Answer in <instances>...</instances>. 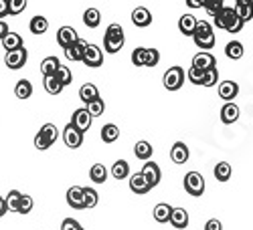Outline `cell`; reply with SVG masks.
Listing matches in <instances>:
<instances>
[{
    "instance_id": "6da1fadb",
    "label": "cell",
    "mask_w": 253,
    "mask_h": 230,
    "mask_svg": "<svg viewBox=\"0 0 253 230\" xmlns=\"http://www.w3.org/2000/svg\"><path fill=\"white\" fill-rule=\"evenodd\" d=\"M124 43H126L124 29L118 23L108 25V29H105V36H103V49H105V53H118V51H122Z\"/></svg>"
},
{
    "instance_id": "7a4b0ae2",
    "label": "cell",
    "mask_w": 253,
    "mask_h": 230,
    "mask_svg": "<svg viewBox=\"0 0 253 230\" xmlns=\"http://www.w3.org/2000/svg\"><path fill=\"white\" fill-rule=\"evenodd\" d=\"M193 38H195V45L201 49V51H209L215 47V33H213V27L207 20H199L197 23V29L193 33Z\"/></svg>"
},
{
    "instance_id": "3957f363",
    "label": "cell",
    "mask_w": 253,
    "mask_h": 230,
    "mask_svg": "<svg viewBox=\"0 0 253 230\" xmlns=\"http://www.w3.org/2000/svg\"><path fill=\"white\" fill-rule=\"evenodd\" d=\"M162 83H164V87L168 91H178L182 87V83H184V69L178 67V65L176 67H170V69L164 73Z\"/></svg>"
},
{
    "instance_id": "277c9868",
    "label": "cell",
    "mask_w": 253,
    "mask_h": 230,
    "mask_svg": "<svg viewBox=\"0 0 253 230\" xmlns=\"http://www.w3.org/2000/svg\"><path fill=\"white\" fill-rule=\"evenodd\" d=\"M184 190L191 196H203L205 194V178L199 172H188L184 176Z\"/></svg>"
},
{
    "instance_id": "5b68a950",
    "label": "cell",
    "mask_w": 253,
    "mask_h": 230,
    "mask_svg": "<svg viewBox=\"0 0 253 230\" xmlns=\"http://www.w3.org/2000/svg\"><path fill=\"white\" fill-rule=\"evenodd\" d=\"M27 59H29V53H27V49H25V47H23V49H16V51H8V53L4 55V63H6V67H8V69H12V71L23 69V67L27 65Z\"/></svg>"
},
{
    "instance_id": "8992f818",
    "label": "cell",
    "mask_w": 253,
    "mask_h": 230,
    "mask_svg": "<svg viewBox=\"0 0 253 230\" xmlns=\"http://www.w3.org/2000/svg\"><path fill=\"white\" fill-rule=\"evenodd\" d=\"M81 63H85V65L91 67V69L101 67L103 65V51L97 45H87L85 53H83V61Z\"/></svg>"
},
{
    "instance_id": "52a82bcc",
    "label": "cell",
    "mask_w": 253,
    "mask_h": 230,
    "mask_svg": "<svg viewBox=\"0 0 253 230\" xmlns=\"http://www.w3.org/2000/svg\"><path fill=\"white\" fill-rule=\"evenodd\" d=\"M215 20V27L217 29H221V31H227L231 25H233L235 23V20H237V14H235V8H231V6H223L221 8V12L213 18Z\"/></svg>"
},
{
    "instance_id": "ba28073f",
    "label": "cell",
    "mask_w": 253,
    "mask_h": 230,
    "mask_svg": "<svg viewBox=\"0 0 253 230\" xmlns=\"http://www.w3.org/2000/svg\"><path fill=\"white\" fill-rule=\"evenodd\" d=\"M63 141H65L67 148L77 150L79 145L83 143V133H81L77 128H73L71 123H67V125H65V130H63Z\"/></svg>"
},
{
    "instance_id": "9c48e42d",
    "label": "cell",
    "mask_w": 253,
    "mask_h": 230,
    "mask_svg": "<svg viewBox=\"0 0 253 230\" xmlns=\"http://www.w3.org/2000/svg\"><path fill=\"white\" fill-rule=\"evenodd\" d=\"M77 40H79V34L73 27H61L57 31V43H59V47H63V51L71 47L73 43H77Z\"/></svg>"
},
{
    "instance_id": "30bf717a",
    "label": "cell",
    "mask_w": 253,
    "mask_h": 230,
    "mask_svg": "<svg viewBox=\"0 0 253 230\" xmlns=\"http://www.w3.org/2000/svg\"><path fill=\"white\" fill-rule=\"evenodd\" d=\"M91 115L87 113V109L85 107H81V109H75V113H73V117H71V125L73 128H77L81 133H85L89 128H91Z\"/></svg>"
},
{
    "instance_id": "8fae6325",
    "label": "cell",
    "mask_w": 253,
    "mask_h": 230,
    "mask_svg": "<svg viewBox=\"0 0 253 230\" xmlns=\"http://www.w3.org/2000/svg\"><path fill=\"white\" fill-rule=\"evenodd\" d=\"M140 174L144 176V180L148 182L150 188L158 186V184H160V178H162V172H160V168H158V164H154V162H146Z\"/></svg>"
},
{
    "instance_id": "7c38bea8",
    "label": "cell",
    "mask_w": 253,
    "mask_h": 230,
    "mask_svg": "<svg viewBox=\"0 0 253 230\" xmlns=\"http://www.w3.org/2000/svg\"><path fill=\"white\" fill-rule=\"evenodd\" d=\"M191 67L193 69H199V71H209V69L217 67V61H215V57L211 55L209 51H201L199 55L193 57V65Z\"/></svg>"
},
{
    "instance_id": "4fadbf2b",
    "label": "cell",
    "mask_w": 253,
    "mask_h": 230,
    "mask_svg": "<svg viewBox=\"0 0 253 230\" xmlns=\"http://www.w3.org/2000/svg\"><path fill=\"white\" fill-rule=\"evenodd\" d=\"M239 115H241V109L235 105L233 101H229V103H225V105L221 107V121L225 123V125H231V123H235L237 119H239Z\"/></svg>"
},
{
    "instance_id": "5bb4252c",
    "label": "cell",
    "mask_w": 253,
    "mask_h": 230,
    "mask_svg": "<svg viewBox=\"0 0 253 230\" xmlns=\"http://www.w3.org/2000/svg\"><path fill=\"white\" fill-rule=\"evenodd\" d=\"M239 95V85L235 81H223V83H219V97L223 99V101H233L235 97Z\"/></svg>"
},
{
    "instance_id": "9a60e30c",
    "label": "cell",
    "mask_w": 253,
    "mask_h": 230,
    "mask_svg": "<svg viewBox=\"0 0 253 230\" xmlns=\"http://www.w3.org/2000/svg\"><path fill=\"white\" fill-rule=\"evenodd\" d=\"M132 23H134L136 27H140V29L148 27V25L152 23V12L146 8V6H138V8H134V10H132Z\"/></svg>"
},
{
    "instance_id": "2e32d148",
    "label": "cell",
    "mask_w": 253,
    "mask_h": 230,
    "mask_svg": "<svg viewBox=\"0 0 253 230\" xmlns=\"http://www.w3.org/2000/svg\"><path fill=\"white\" fill-rule=\"evenodd\" d=\"M188 156H191V152H188V145L184 141H176L172 145V150H170V160L174 164H186L188 162Z\"/></svg>"
},
{
    "instance_id": "e0dca14e",
    "label": "cell",
    "mask_w": 253,
    "mask_h": 230,
    "mask_svg": "<svg viewBox=\"0 0 253 230\" xmlns=\"http://www.w3.org/2000/svg\"><path fill=\"white\" fill-rule=\"evenodd\" d=\"M197 23H199V18L193 16V14H182L178 18V31L184 34V36H193L195 29H197Z\"/></svg>"
},
{
    "instance_id": "ac0fdd59",
    "label": "cell",
    "mask_w": 253,
    "mask_h": 230,
    "mask_svg": "<svg viewBox=\"0 0 253 230\" xmlns=\"http://www.w3.org/2000/svg\"><path fill=\"white\" fill-rule=\"evenodd\" d=\"M67 204L75 210H83V188L81 186H71L67 190Z\"/></svg>"
},
{
    "instance_id": "d6986e66",
    "label": "cell",
    "mask_w": 253,
    "mask_h": 230,
    "mask_svg": "<svg viewBox=\"0 0 253 230\" xmlns=\"http://www.w3.org/2000/svg\"><path fill=\"white\" fill-rule=\"evenodd\" d=\"M130 190H132L134 194H148L152 188L148 186V182L144 180V176L138 172V174L130 176Z\"/></svg>"
},
{
    "instance_id": "ffe728a7",
    "label": "cell",
    "mask_w": 253,
    "mask_h": 230,
    "mask_svg": "<svg viewBox=\"0 0 253 230\" xmlns=\"http://www.w3.org/2000/svg\"><path fill=\"white\" fill-rule=\"evenodd\" d=\"M2 47L8 51H16V49H23L25 47V40L18 33H8L4 38H2Z\"/></svg>"
},
{
    "instance_id": "44dd1931",
    "label": "cell",
    "mask_w": 253,
    "mask_h": 230,
    "mask_svg": "<svg viewBox=\"0 0 253 230\" xmlns=\"http://www.w3.org/2000/svg\"><path fill=\"white\" fill-rule=\"evenodd\" d=\"M85 47H87V43H83V40L79 38L77 43H73L71 47L65 49V57H67L69 61H83V53H85Z\"/></svg>"
},
{
    "instance_id": "7402d4cb",
    "label": "cell",
    "mask_w": 253,
    "mask_h": 230,
    "mask_svg": "<svg viewBox=\"0 0 253 230\" xmlns=\"http://www.w3.org/2000/svg\"><path fill=\"white\" fill-rule=\"evenodd\" d=\"M170 222L174 228H186L188 226V212L184 208H172V214H170Z\"/></svg>"
},
{
    "instance_id": "603a6c76",
    "label": "cell",
    "mask_w": 253,
    "mask_h": 230,
    "mask_svg": "<svg viewBox=\"0 0 253 230\" xmlns=\"http://www.w3.org/2000/svg\"><path fill=\"white\" fill-rule=\"evenodd\" d=\"M152 143L150 141H146V139H142V141H138L136 145H134V154H136V158L138 160H144V162H148L150 158H152Z\"/></svg>"
},
{
    "instance_id": "cb8c5ba5",
    "label": "cell",
    "mask_w": 253,
    "mask_h": 230,
    "mask_svg": "<svg viewBox=\"0 0 253 230\" xmlns=\"http://www.w3.org/2000/svg\"><path fill=\"white\" fill-rule=\"evenodd\" d=\"M59 67H61V63L57 57H45L43 63H41V73H43V77H53Z\"/></svg>"
},
{
    "instance_id": "d4e9b609",
    "label": "cell",
    "mask_w": 253,
    "mask_h": 230,
    "mask_svg": "<svg viewBox=\"0 0 253 230\" xmlns=\"http://www.w3.org/2000/svg\"><path fill=\"white\" fill-rule=\"evenodd\" d=\"M29 27H31V33L37 34V36H39V34H45V33L49 31V20H47L45 16H39V14H37V16L31 18Z\"/></svg>"
},
{
    "instance_id": "484cf974",
    "label": "cell",
    "mask_w": 253,
    "mask_h": 230,
    "mask_svg": "<svg viewBox=\"0 0 253 230\" xmlns=\"http://www.w3.org/2000/svg\"><path fill=\"white\" fill-rule=\"evenodd\" d=\"M170 214H172V206H168L166 202H160L154 206V220L156 222H160V224L168 222L170 220Z\"/></svg>"
},
{
    "instance_id": "4316f807",
    "label": "cell",
    "mask_w": 253,
    "mask_h": 230,
    "mask_svg": "<svg viewBox=\"0 0 253 230\" xmlns=\"http://www.w3.org/2000/svg\"><path fill=\"white\" fill-rule=\"evenodd\" d=\"M97 97H99V91H97V87L93 85V83H85V85H83V87L79 89V99H81L83 103H85V105H87L89 101L97 99Z\"/></svg>"
},
{
    "instance_id": "83f0119b",
    "label": "cell",
    "mask_w": 253,
    "mask_h": 230,
    "mask_svg": "<svg viewBox=\"0 0 253 230\" xmlns=\"http://www.w3.org/2000/svg\"><path fill=\"white\" fill-rule=\"evenodd\" d=\"M118 137H120V128L116 123H105L101 128V139L105 143H114Z\"/></svg>"
},
{
    "instance_id": "f1b7e54d",
    "label": "cell",
    "mask_w": 253,
    "mask_h": 230,
    "mask_svg": "<svg viewBox=\"0 0 253 230\" xmlns=\"http://www.w3.org/2000/svg\"><path fill=\"white\" fill-rule=\"evenodd\" d=\"M99 23H101V12L97 8H87L83 12V25L85 27L95 29V27H99Z\"/></svg>"
},
{
    "instance_id": "f546056e",
    "label": "cell",
    "mask_w": 253,
    "mask_h": 230,
    "mask_svg": "<svg viewBox=\"0 0 253 230\" xmlns=\"http://www.w3.org/2000/svg\"><path fill=\"white\" fill-rule=\"evenodd\" d=\"M14 95L18 99H29L33 95V83L29 79H20L16 83V87H14Z\"/></svg>"
},
{
    "instance_id": "4dcf8cb0",
    "label": "cell",
    "mask_w": 253,
    "mask_h": 230,
    "mask_svg": "<svg viewBox=\"0 0 253 230\" xmlns=\"http://www.w3.org/2000/svg\"><path fill=\"white\" fill-rule=\"evenodd\" d=\"M112 176H114L116 180L128 178V176H130V164L126 162V160H118V162L112 165Z\"/></svg>"
},
{
    "instance_id": "1f68e13d",
    "label": "cell",
    "mask_w": 253,
    "mask_h": 230,
    "mask_svg": "<svg viewBox=\"0 0 253 230\" xmlns=\"http://www.w3.org/2000/svg\"><path fill=\"white\" fill-rule=\"evenodd\" d=\"M89 178L95 184H103L105 180H108V168H105L103 164H93L91 170H89Z\"/></svg>"
},
{
    "instance_id": "d6a6232c",
    "label": "cell",
    "mask_w": 253,
    "mask_h": 230,
    "mask_svg": "<svg viewBox=\"0 0 253 230\" xmlns=\"http://www.w3.org/2000/svg\"><path fill=\"white\" fill-rule=\"evenodd\" d=\"M215 178L219 180V182H227L229 178H231V174H233V168H231V164L229 162H219L217 165H215Z\"/></svg>"
},
{
    "instance_id": "836d02e7",
    "label": "cell",
    "mask_w": 253,
    "mask_h": 230,
    "mask_svg": "<svg viewBox=\"0 0 253 230\" xmlns=\"http://www.w3.org/2000/svg\"><path fill=\"white\" fill-rule=\"evenodd\" d=\"M225 55L229 59H233V61L241 59L243 57V45L239 43V40H229L227 47H225Z\"/></svg>"
},
{
    "instance_id": "e575fe53",
    "label": "cell",
    "mask_w": 253,
    "mask_h": 230,
    "mask_svg": "<svg viewBox=\"0 0 253 230\" xmlns=\"http://www.w3.org/2000/svg\"><path fill=\"white\" fill-rule=\"evenodd\" d=\"M39 133L43 135V137H45V139H47L51 145H53V143L57 141V137H59V130L55 128V123H45L43 128L39 130Z\"/></svg>"
},
{
    "instance_id": "d590c367",
    "label": "cell",
    "mask_w": 253,
    "mask_h": 230,
    "mask_svg": "<svg viewBox=\"0 0 253 230\" xmlns=\"http://www.w3.org/2000/svg\"><path fill=\"white\" fill-rule=\"evenodd\" d=\"M85 109H87V113H89L91 117H99V115H103V111H105V103H103L101 97H97V99H93V101L87 103Z\"/></svg>"
},
{
    "instance_id": "8d00e7d4",
    "label": "cell",
    "mask_w": 253,
    "mask_h": 230,
    "mask_svg": "<svg viewBox=\"0 0 253 230\" xmlns=\"http://www.w3.org/2000/svg\"><path fill=\"white\" fill-rule=\"evenodd\" d=\"M20 198H23V194H20L18 190H10L6 194V210L10 212H18V206H20Z\"/></svg>"
},
{
    "instance_id": "74e56055",
    "label": "cell",
    "mask_w": 253,
    "mask_h": 230,
    "mask_svg": "<svg viewBox=\"0 0 253 230\" xmlns=\"http://www.w3.org/2000/svg\"><path fill=\"white\" fill-rule=\"evenodd\" d=\"M99 202V194L93 188H83V206L85 208H95Z\"/></svg>"
},
{
    "instance_id": "f35d334b",
    "label": "cell",
    "mask_w": 253,
    "mask_h": 230,
    "mask_svg": "<svg viewBox=\"0 0 253 230\" xmlns=\"http://www.w3.org/2000/svg\"><path fill=\"white\" fill-rule=\"evenodd\" d=\"M235 14L243 23H249L253 18V2L251 4H235Z\"/></svg>"
},
{
    "instance_id": "ab89813d",
    "label": "cell",
    "mask_w": 253,
    "mask_h": 230,
    "mask_svg": "<svg viewBox=\"0 0 253 230\" xmlns=\"http://www.w3.org/2000/svg\"><path fill=\"white\" fill-rule=\"evenodd\" d=\"M43 85H45V91H47L49 95H59V93L63 91V85L57 81V77H55V75H53V77H45Z\"/></svg>"
},
{
    "instance_id": "60d3db41",
    "label": "cell",
    "mask_w": 253,
    "mask_h": 230,
    "mask_svg": "<svg viewBox=\"0 0 253 230\" xmlns=\"http://www.w3.org/2000/svg\"><path fill=\"white\" fill-rule=\"evenodd\" d=\"M217 81H219V71H217V67H213V69L205 71L201 87H215V85H217Z\"/></svg>"
},
{
    "instance_id": "b9f144b4",
    "label": "cell",
    "mask_w": 253,
    "mask_h": 230,
    "mask_svg": "<svg viewBox=\"0 0 253 230\" xmlns=\"http://www.w3.org/2000/svg\"><path fill=\"white\" fill-rule=\"evenodd\" d=\"M55 77H57V81L61 83L63 87H67V85H71V81H73V75H71V69L69 67H59L57 69V73H55Z\"/></svg>"
},
{
    "instance_id": "7bdbcfd3",
    "label": "cell",
    "mask_w": 253,
    "mask_h": 230,
    "mask_svg": "<svg viewBox=\"0 0 253 230\" xmlns=\"http://www.w3.org/2000/svg\"><path fill=\"white\" fill-rule=\"evenodd\" d=\"M225 6V0H205V10L209 12V16H217L221 12V8Z\"/></svg>"
},
{
    "instance_id": "ee69618b",
    "label": "cell",
    "mask_w": 253,
    "mask_h": 230,
    "mask_svg": "<svg viewBox=\"0 0 253 230\" xmlns=\"http://www.w3.org/2000/svg\"><path fill=\"white\" fill-rule=\"evenodd\" d=\"M6 8H8V14L16 16V14H20V12H25L27 0H6Z\"/></svg>"
},
{
    "instance_id": "f6af8a7d",
    "label": "cell",
    "mask_w": 253,
    "mask_h": 230,
    "mask_svg": "<svg viewBox=\"0 0 253 230\" xmlns=\"http://www.w3.org/2000/svg\"><path fill=\"white\" fill-rule=\"evenodd\" d=\"M158 63H160L158 49H146V63H144V67H156Z\"/></svg>"
},
{
    "instance_id": "bcb514c9",
    "label": "cell",
    "mask_w": 253,
    "mask_h": 230,
    "mask_svg": "<svg viewBox=\"0 0 253 230\" xmlns=\"http://www.w3.org/2000/svg\"><path fill=\"white\" fill-rule=\"evenodd\" d=\"M132 63L136 67H144V63H146V47H136L132 51Z\"/></svg>"
},
{
    "instance_id": "7dc6e473",
    "label": "cell",
    "mask_w": 253,
    "mask_h": 230,
    "mask_svg": "<svg viewBox=\"0 0 253 230\" xmlns=\"http://www.w3.org/2000/svg\"><path fill=\"white\" fill-rule=\"evenodd\" d=\"M33 198L29 194H23V198H20V206H18V214H29L33 210Z\"/></svg>"
},
{
    "instance_id": "c3c4849f",
    "label": "cell",
    "mask_w": 253,
    "mask_h": 230,
    "mask_svg": "<svg viewBox=\"0 0 253 230\" xmlns=\"http://www.w3.org/2000/svg\"><path fill=\"white\" fill-rule=\"evenodd\" d=\"M203 75H205V71H199V69H188V73H186V77H188V81L193 83V85H201L203 83Z\"/></svg>"
},
{
    "instance_id": "681fc988",
    "label": "cell",
    "mask_w": 253,
    "mask_h": 230,
    "mask_svg": "<svg viewBox=\"0 0 253 230\" xmlns=\"http://www.w3.org/2000/svg\"><path fill=\"white\" fill-rule=\"evenodd\" d=\"M61 230H85L75 218H65L61 222Z\"/></svg>"
},
{
    "instance_id": "f907efd6",
    "label": "cell",
    "mask_w": 253,
    "mask_h": 230,
    "mask_svg": "<svg viewBox=\"0 0 253 230\" xmlns=\"http://www.w3.org/2000/svg\"><path fill=\"white\" fill-rule=\"evenodd\" d=\"M35 148H37L39 152H45V150L51 148V143H49L43 135H41V133H37V135H35Z\"/></svg>"
},
{
    "instance_id": "816d5d0a",
    "label": "cell",
    "mask_w": 253,
    "mask_h": 230,
    "mask_svg": "<svg viewBox=\"0 0 253 230\" xmlns=\"http://www.w3.org/2000/svg\"><path fill=\"white\" fill-rule=\"evenodd\" d=\"M205 230H223V224H221L217 218H211V220H207Z\"/></svg>"
},
{
    "instance_id": "f5cc1de1",
    "label": "cell",
    "mask_w": 253,
    "mask_h": 230,
    "mask_svg": "<svg viewBox=\"0 0 253 230\" xmlns=\"http://www.w3.org/2000/svg\"><path fill=\"white\" fill-rule=\"evenodd\" d=\"M243 25H245V23H243V20H239V18H237V20H235V23H233V25H231V27L227 29V33H231V34H237V33H239L241 29H243Z\"/></svg>"
},
{
    "instance_id": "db71d44e",
    "label": "cell",
    "mask_w": 253,
    "mask_h": 230,
    "mask_svg": "<svg viewBox=\"0 0 253 230\" xmlns=\"http://www.w3.org/2000/svg\"><path fill=\"white\" fill-rule=\"evenodd\" d=\"M186 6H191V8H205V0H186Z\"/></svg>"
},
{
    "instance_id": "11a10c76",
    "label": "cell",
    "mask_w": 253,
    "mask_h": 230,
    "mask_svg": "<svg viewBox=\"0 0 253 230\" xmlns=\"http://www.w3.org/2000/svg\"><path fill=\"white\" fill-rule=\"evenodd\" d=\"M8 33H10V31H8V25L4 23V20H0V40H2Z\"/></svg>"
},
{
    "instance_id": "9f6ffc18",
    "label": "cell",
    "mask_w": 253,
    "mask_h": 230,
    "mask_svg": "<svg viewBox=\"0 0 253 230\" xmlns=\"http://www.w3.org/2000/svg\"><path fill=\"white\" fill-rule=\"evenodd\" d=\"M8 14V8H6V0H0V20Z\"/></svg>"
},
{
    "instance_id": "6f0895ef",
    "label": "cell",
    "mask_w": 253,
    "mask_h": 230,
    "mask_svg": "<svg viewBox=\"0 0 253 230\" xmlns=\"http://www.w3.org/2000/svg\"><path fill=\"white\" fill-rule=\"evenodd\" d=\"M6 212H8V210H6V200H4L2 196H0V218H2Z\"/></svg>"
},
{
    "instance_id": "680465c9",
    "label": "cell",
    "mask_w": 253,
    "mask_h": 230,
    "mask_svg": "<svg viewBox=\"0 0 253 230\" xmlns=\"http://www.w3.org/2000/svg\"><path fill=\"white\" fill-rule=\"evenodd\" d=\"M253 0H235V4H251Z\"/></svg>"
}]
</instances>
